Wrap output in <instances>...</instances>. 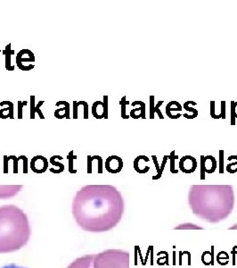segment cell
Wrapping results in <instances>:
<instances>
[{"mask_svg":"<svg viewBox=\"0 0 237 268\" xmlns=\"http://www.w3.org/2000/svg\"><path fill=\"white\" fill-rule=\"evenodd\" d=\"M121 214L118 199L102 186H86L78 191L72 203L77 224L89 232H102L117 224Z\"/></svg>","mask_w":237,"mask_h":268,"instance_id":"6da1fadb","label":"cell"},{"mask_svg":"<svg viewBox=\"0 0 237 268\" xmlns=\"http://www.w3.org/2000/svg\"><path fill=\"white\" fill-rule=\"evenodd\" d=\"M30 221L23 210L14 205L0 207V254L17 251L29 242Z\"/></svg>","mask_w":237,"mask_h":268,"instance_id":"7a4b0ae2","label":"cell"},{"mask_svg":"<svg viewBox=\"0 0 237 268\" xmlns=\"http://www.w3.org/2000/svg\"><path fill=\"white\" fill-rule=\"evenodd\" d=\"M127 256L118 250H106L95 255L94 268H126Z\"/></svg>","mask_w":237,"mask_h":268,"instance_id":"3957f363","label":"cell"},{"mask_svg":"<svg viewBox=\"0 0 237 268\" xmlns=\"http://www.w3.org/2000/svg\"><path fill=\"white\" fill-rule=\"evenodd\" d=\"M25 62H35V55L33 54L32 51H30V49H22L18 52V54L16 55V65L18 68L22 71H30L32 70L35 65H30V66H24L23 63Z\"/></svg>","mask_w":237,"mask_h":268,"instance_id":"277c9868","label":"cell"},{"mask_svg":"<svg viewBox=\"0 0 237 268\" xmlns=\"http://www.w3.org/2000/svg\"><path fill=\"white\" fill-rule=\"evenodd\" d=\"M217 168V160L213 156H201V180H205V174H213Z\"/></svg>","mask_w":237,"mask_h":268,"instance_id":"5b68a950","label":"cell"},{"mask_svg":"<svg viewBox=\"0 0 237 268\" xmlns=\"http://www.w3.org/2000/svg\"><path fill=\"white\" fill-rule=\"evenodd\" d=\"M95 255H84L71 262L67 268H94Z\"/></svg>","mask_w":237,"mask_h":268,"instance_id":"8992f818","label":"cell"},{"mask_svg":"<svg viewBox=\"0 0 237 268\" xmlns=\"http://www.w3.org/2000/svg\"><path fill=\"white\" fill-rule=\"evenodd\" d=\"M197 168V161L192 156H184L179 161V169L185 174H192Z\"/></svg>","mask_w":237,"mask_h":268,"instance_id":"52a82bcc","label":"cell"},{"mask_svg":"<svg viewBox=\"0 0 237 268\" xmlns=\"http://www.w3.org/2000/svg\"><path fill=\"white\" fill-rule=\"evenodd\" d=\"M105 168L110 174H118L123 168V160L118 156H110L105 161Z\"/></svg>","mask_w":237,"mask_h":268,"instance_id":"ba28073f","label":"cell"},{"mask_svg":"<svg viewBox=\"0 0 237 268\" xmlns=\"http://www.w3.org/2000/svg\"><path fill=\"white\" fill-rule=\"evenodd\" d=\"M30 168L37 174H42L48 168V160L43 156H36L30 161Z\"/></svg>","mask_w":237,"mask_h":268,"instance_id":"9c48e42d","label":"cell"},{"mask_svg":"<svg viewBox=\"0 0 237 268\" xmlns=\"http://www.w3.org/2000/svg\"><path fill=\"white\" fill-rule=\"evenodd\" d=\"M56 107H61L62 106V108L56 109L54 111V117L57 118V119H63V118H66V119H70V104L68 103L67 101L64 100H61L56 102L55 104Z\"/></svg>","mask_w":237,"mask_h":268,"instance_id":"30bf717a","label":"cell"},{"mask_svg":"<svg viewBox=\"0 0 237 268\" xmlns=\"http://www.w3.org/2000/svg\"><path fill=\"white\" fill-rule=\"evenodd\" d=\"M0 107H6L0 109V118L1 119H14V103L9 100H4L0 102Z\"/></svg>","mask_w":237,"mask_h":268,"instance_id":"8fae6325","label":"cell"},{"mask_svg":"<svg viewBox=\"0 0 237 268\" xmlns=\"http://www.w3.org/2000/svg\"><path fill=\"white\" fill-rule=\"evenodd\" d=\"M132 107H135L138 106L139 107L132 109L130 111L129 116L133 119H138V118H142V119H145V104L144 102L140 100H136L132 102V104H130Z\"/></svg>","mask_w":237,"mask_h":268,"instance_id":"7c38bea8","label":"cell"},{"mask_svg":"<svg viewBox=\"0 0 237 268\" xmlns=\"http://www.w3.org/2000/svg\"><path fill=\"white\" fill-rule=\"evenodd\" d=\"M150 161L149 157H147L146 156H138L137 157H135L134 160V168H135V172L139 173V174H146L149 170L150 167L148 165H144L142 164L144 163H148Z\"/></svg>","mask_w":237,"mask_h":268,"instance_id":"4fadbf2b","label":"cell"},{"mask_svg":"<svg viewBox=\"0 0 237 268\" xmlns=\"http://www.w3.org/2000/svg\"><path fill=\"white\" fill-rule=\"evenodd\" d=\"M182 111V106L178 103V101H170L169 104L166 106V115L170 119H178L181 117V113H178L177 115H175L173 113L174 112H179Z\"/></svg>","mask_w":237,"mask_h":268,"instance_id":"5bb4252c","label":"cell"},{"mask_svg":"<svg viewBox=\"0 0 237 268\" xmlns=\"http://www.w3.org/2000/svg\"><path fill=\"white\" fill-rule=\"evenodd\" d=\"M92 115L96 119L104 118V106L102 101H94L92 105Z\"/></svg>","mask_w":237,"mask_h":268,"instance_id":"9a60e30c","label":"cell"},{"mask_svg":"<svg viewBox=\"0 0 237 268\" xmlns=\"http://www.w3.org/2000/svg\"><path fill=\"white\" fill-rule=\"evenodd\" d=\"M11 43L8 44L6 48V49L3 51L4 55H5V57H6V69L7 71H14V66L12 65V63H11V57L14 54V50H13L11 48Z\"/></svg>","mask_w":237,"mask_h":268,"instance_id":"2e32d148","label":"cell"},{"mask_svg":"<svg viewBox=\"0 0 237 268\" xmlns=\"http://www.w3.org/2000/svg\"><path fill=\"white\" fill-rule=\"evenodd\" d=\"M191 102L192 101H186L184 103L183 107L186 109V111H187L188 113H186L184 115H182L186 119H195L198 116V110H196L195 108L191 107Z\"/></svg>","mask_w":237,"mask_h":268,"instance_id":"e0dca14e","label":"cell"},{"mask_svg":"<svg viewBox=\"0 0 237 268\" xmlns=\"http://www.w3.org/2000/svg\"><path fill=\"white\" fill-rule=\"evenodd\" d=\"M119 105H120V108H121V112H120L121 118L128 119L130 116H129V115H127V113H126V107H127V105H130V103H129V101L127 100L126 96L121 98V99L119 101Z\"/></svg>","mask_w":237,"mask_h":268,"instance_id":"ac0fdd59","label":"cell"},{"mask_svg":"<svg viewBox=\"0 0 237 268\" xmlns=\"http://www.w3.org/2000/svg\"><path fill=\"white\" fill-rule=\"evenodd\" d=\"M234 159L236 160V161L234 162V163H230L229 165H227V171L228 173H230V174H235V173H237V156L233 155V156L229 157L228 158H227L228 161H231V160Z\"/></svg>","mask_w":237,"mask_h":268,"instance_id":"d6986e66","label":"cell"},{"mask_svg":"<svg viewBox=\"0 0 237 268\" xmlns=\"http://www.w3.org/2000/svg\"><path fill=\"white\" fill-rule=\"evenodd\" d=\"M169 159L170 160V173L178 174V170L175 167V160L178 159V156L175 154V150L171 151L169 156Z\"/></svg>","mask_w":237,"mask_h":268,"instance_id":"ffe728a7","label":"cell"},{"mask_svg":"<svg viewBox=\"0 0 237 268\" xmlns=\"http://www.w3.org/2000/svg\"><path fill=\"white\" fill-rule=\"evenodd\" d=\"M68 161H69V171L70 173H72V174H75L77 171L73 168V161L78 158V157L74 155V152L73 150H70L68 154Z\"/></svg>","mask_w":237,"mask_h":268,"instance_id":"44dd1931","label":"cell"},{"mask_svg":"<svg viewBox=\"0 0 237 268\" xmlns=\"http://www.w3.org/2000/svg\"><path fill=\"white\" fill-rule=\"evenodd\" d=\"M168 159H169V156H164V157H163V160H162V164H161V167H160V171H159V173L157 174V175L152 176V180L155 181V180H159V179L161 178V175H162V173H163V171H164V168L166 166V164H167Z\"/></svg>","mask_w":237,"mask_h":268,"instance_id":"7402d4cb","label":"cell"},{"mask_svg":"<svg viewBox=\"0 0 237 268\" xmlns=\"http://www.w3.org/2000/svg\"><path fill=\"white\" fill-rule=\"evenodd\" d=\"M56 159L62 160L63 158H62V157H61V156H53V157L50 158V163L53 165L58 166L62 171H63V170H64V165H63V164H62V163H60V162H57Z\"/></svg>","mask_w":237,"mask_h":268,"instance_id":"603a6c76","label":"cell"},{"mask_svg":"<svg viewBox=\"0 0 237 268\" xmlns=\"http://www.w3.org/2000/svg\"><path fill=\"white\" fill-rule=\"evenodd\" d=\"M230 124L235 125V101H231L230 104Z\"/></svg>","mask_w":237,"mask_h":268,"instance_id":"cb8c5ba5","label":"cell"},{"mask_svg":"<svg viewBox=\"0 0 237 268\" xmlns=\"http://www.w3.org/2000/svg\"><path fill=\"white\" fill-rule=\"evenodd\" d=\"M30 119H35V108H36V105H35V96H30Z\"/></svg>","mask_w":237,"mask_h":268,"instance_id":"d4e9b609","label":"cell"},{"mask_svg":"<svg viewBox=\"0 0 237 268\" xmlns=\"http://www.w3.org/2000/svg\"><path fill=\"white\" fill-rule=\"evenodd\" d=\"M27 105H28V101H18V113H17L18 119H22V117H23L22 108H23V107H25Z\"/></svg>","mask_w":237,"mask_h":268,"instance_id":"484cf974","label":"cell"},{"mask_svg":"<svg viewBox=\"0 0 237 268\" xmlns=\"http://www.w3.org/2000/svg\"><path fill=\"white\" fill-rule=\"evenodd\" d=\"M108 101L109 97L108 96H103V106H104V118L103 119H108L109 117V107H108Z\"/></svg>","mask_w":237,"mask_h":268,"instance_id":"4316f807","label":"cell"},{"mask_svg":"<svg viewBox=\"0 0 237 268\" xmlns=\"http://www.w3.org/2000/svg\"><path fill=\"white\" fill-rule=\"evenodd\" d=\"M45 103V101L42 100V101H39L37 105H36V108H35V112L38 115V116H39V118L40 119H45V115H43L42 111L40 110V107L42 106L43 104Z\"/></svg>","mask_w":237,"mask_h":268,"instance_id":"83f0119b","label":"cell"},{"mask_svg":"<svg viewBox=\"0 0 237 268\" xmlns=\"http://www.w3.org/2000/svg\"><path fill=\"white\" fill-rule=\"evenodd\" d=\"M154 96H150V118L154 119Z\"/></svg>","mask_w":237,"mask_h":268,"instance_id":"f1b7e54d","label":"cell"},{"mask_svg":"<svg viewBox=\"0 0 237 268\" xmlns=\"http://www.w3.org/2000/svg\"><path fill=\"white\" fill-rule=\"evenodd\" d=\"M224 173V150H219V174Z\"/></svg>","mask_w":237,"mask_h":268,"instance_id":"f546056e","label":"cell"},{"mask_svg":"<svg viewBox=\"0 0 237 268\" xmlns=\"http://www.w3.org/2000/svg\"><path fill=\"white\" fill-rule=\"evenodd\" d=\"M163 103H164V101L163 100L159 101V102L157 103V105L154 107V113H157V114H158V115H159V118H160V119H164V116H163L161 111L160 110V107H161Z\"/></svg>","mask_w":237,"mask_h":268,"instance_id":"4dcf8cb0","label":"cell"},{"mask_svg":"<svg viewBox=\"0 0 237 268\" xmlns=\"http://www.w3.org/2000/svg\"><path fill=\"white\" fill-rule=\"evenodd\" d=\"M92 159L97 160V161H98V173L102 174V158L100 156L95 155V156L92 157Z\"/></svg>","mask_w":237,"mask_h":268,"instance_id":"1f68e13d","label":"cell"},{"mask_svg":"<svg viewBox=\"0 0 237 268\" xmlns=\"http://www.w3.org/2000/svg\"><path fill=\"white\" fill-rule=\"evenodd\" d=\"M219 119H226V101H221V113L218 115Z\"/></svg>","mask_w":237,"mask_h":268,"instance_id":"d6a6232c","label":"cell"},{"mask_svg":"<svg viewBox=\"0 0 237 268\" xmlns=\"http://www.w3.org/2000/svg\"><path fill=\"white\" fill-rule=\"evenodd\" d=\"M17 158H18V160H22L23 161V173L24 174L28 173V157H25V156H20Z\"/></svg>","mask_w":237,"mask_h":268,"instance_id":"836d02e7","label":"cell"},{"mask_svg":"<svg viewBox=\"0 0 237 268\" xmlns=\"http://www.w3.org/2000/svg\"><path fill=\"white\" fill-rule=\"evenodd\" d=\"M215 106H216V102L215 101H211V116L213 119H218V115L216 114V109H215Z\"/></svg>","mask_w":237,"mask_h":268,"instance_id":"e575fe53","label":"cell"},{"mask_svg":"<svg viewBox=\"0 0 237 268\" xmlns=\"http://www.w3.org/2000/svg\"><path fill=\"white\" fill-rule=\"evenodd\" d=\"M81 104H82V106L84 107L83 117H84V119H88V115H89V113H88V104H87V102L83 100L81 101Z\"/></svg>","mask_w":237,"mask_h":268,"instance_id":"d590c367","label":"cell"},{"mask_svg":"<svg viewBox=\"0 0 237 268\" xmlns=\"http://www.w3.org/2000/svg\"><path fill=\"white\" fill-rule=\"evenodd\" d=\"M10 160V157L4 156V173H8V162Z\"/></svg>","mask_w":237,"mask_h":268,"instance_id":"8d00e7d4","label":"cell"},{"mask_svg":"<svg viewBox=\"0 0 237 268\" xmlns=\"http://www.w3.org/2000/svg\"><path fill=\"white\" fill-rule=\"evenodd\" d=\"M78 108L77 107V101H73V114H72V118L73 119H78Z\"/></svg>","mask_w":237,"mask_h":268,"instance_id":"74e56055","label":"cell"},{"mask_svg":"<svg viewBox=\"0 0 237 268\" xmlns=\"http://www.w3.org/2000/svg\"><path fill=\"white\" fill-rule=\"evenodd\" d=\"M92 156H87V173H92Z\"/></svg>","mask_w":237,"mask_h":268,"instance_id":"f35d334b","label":"cell"},{"mask_svg":"<svg viewBox=\"0 0 237 268\" xmlns=\"http://www.w3.org/2000/svg\"><path fill=\"white\" fill-rule=\"evenodd\" d=\"M12 157V161L14 162V173L18 172V158L15 156H11Z\"/></svg>","mask_w":237,"mask_h":268,"instance_id":"ab89813d","label":"cell"},{"mask_svg":"<svg viewBox=\"0 0 237 268\" xmlns=\"http://www.w3.org/2000/svg\"><path fill=\"white\" fill-rule=\"evenodd\" d=\"M152 159L153 160V163H154V165H155V167H156V170H157V173H159V171H160V165H159V163H158V160H157V157L155 156V155H153V156H152Z\"/></svg>","mask_w":237,"mask_h":268,"instance_id":"60d3db41","label":"cell"},{"mask_svg":"<svg viewBox=\"0 0 237 268\" xmlns=\"http://www.w3.org/2000/svg\"><path fill=\"white\" fill-rule=\"evenodd\" d=\"M231 254H233V266H235V255L237 254V246H235L233 248Z\"/></svg>","mask_w":237,"mask_h":268,"instance_id":"b9f144b4","label":"cell"},{"mask_svg":"<svg viewBox=\"0 0 237 268\" xmlns=\"http://www.w3.org/2000/svg\"><path fill=\"white\" fill-rule=\"evenodd\" d=\"M2 268H25V267H22V266H18L15 264H9L7 266H5Z\"/></svg>","mask_w":237,"mask_h":268,"instance_id":"7bdbcfd3","label":"cell"},{"mask_svg":"<svg viewBox=\"0 0 237 268\" xmlns=\"http://www.w3.org/2000/svg\"><path fill=\"white\" fill-rule=\"evenodd\" d=\"M152 252H153V247L152 246V248H151V265H153V254H152Z\"/></svg>","mask_w":237,"mask_h":268,"instance_id":"ee69618b","label":"cell"},{"mask_svg":"<svg viewBox=\"0 0 237 268\" xmlns=\"http://www.w3.org/2000/svg\"><path fill=\"white\" fill-rule=\"evenodd\" d=\"M187 256H188V266H191V254L189 251H187Z\"/></svg>","mask_w":237,"mask_h":268,"instance_id":"f6af8a7d","label":"cell"},{"mask_svg":"<svg viewBox=\"0 0 237 268\" xmlns=\"http://www.w3.org/2000/svg\"><path fill=\"white\" fill-rule=\"evenodd\" d=\"M182 256H183V252H179V265H182Z\"/></svg>","mask_w":237,"mask_h":268,"instance_id":"bcb514c9","label":"cell"},{"mask_svg":"<svg viewBox=\"0 0 237 268\" xmlns=\"http://www.w3.org/2000/svg\"><path fill=\"white\" fill-rule=\"evenodd\" d=\"M235 118H237V101L235 102Z\"/></svg>","mask_w":237,"mask_h":268,"instance_id":"7dc6e473","label":"cell"},{"mask_svg":"<svg viewBox=\"0 0 237 268\" xmlns=\"http://www.w3.org/2000/svg\"><path fill=\"white\" fill-rule=\"evenodd\" d=\"M175 251L173 252V259H174V263H173V265H176V262H175Z\"/></svg>","mask_w":237,"mask_h":268,"instance_id":"c3c4849f","label":"cell"},{"mask_svg":"<svg viewBox=\"0 0 237 268\" xmlns=\"http://www.w3.org/2000/svg\"><path fill=\"white\" fill-rule=\"evenodd\" d=\"M0 54H1V50H0Z\"/></svg>","mask_w":237,"mask_h":268,"instance_id":"681fc988","label":"cell"}]
</instances>
